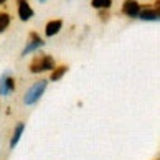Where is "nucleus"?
<instances>
[{
    "label": "nucleus",
    "instance_id": "f257e3e1",
    "mask_svg": "<svg viewBox=\"0 0 160 160\" xmlns=\"http://www.w3.org/2000/svg\"><path fill=\"white\" fill-rule=\"evenodd\" d=\"M56 66V61L51 55H45V53H38L33 56V60L30 61V73L32 74H41V73H48Z\"/></svg>",
    "mask_w": 160,
    "mask_h": 160
},
{
    "label": "nucleus",
    "instance_id": "f03ea898",
    "mask_svg": "<svg viewBox=\"0 0 160 160\" xmlns=\"http://www.w3.org/2000/svg\"><path fill=\"white\" fill-rule=\"evenodd\" d=\"M46 88H48V79L35 81L33 84L28 88V91L25 92V96H23V102H25L27 106L37 104L38 101L43 98V94H45V91H46Z\"/></svg>",
    "mask_w": 160,
    "mask_h": 160
},
{
    "label": "nucleus",
    "instance_id": "7ed1b4c3",
    "mask_svg": "<svg viewBox=\"0 0 160 160\" xmlns=\"http://www.w3.org/2000/svg\"><path fill=\"white\" fill-rule=\"evenodd\" d=\"M43 46H45V40L41 38L37 32H30L25 48L22 50V56H27V55H30V53H38V50H41Z\"/></svg>",
    "mask_w": 160,
    "mask_h": 160
},
{
    "label": "nucleus",
    "instance_id": "20e7f679",
    "mask_svg": "<svg viewBox=\"0 0 160 160\" xmlns=\"http://www.w3.org/2000/svg\"><path fill=\"white\" fill-rule=\"evenodd\" d=\"M15 78L13 74L10 73V71H3L2 74H0V96H10L12 92L15 91Z\"/></svg>",
    "mask_w": 160,
    "mask_h": 160
},
{
    "label": "nucleus",
    "instance_id": "39448f33",
    "mask_svg": "<svg viewBox=\"0 0 160 160\" xmlns=\"http://www.w3.org/2000/svg\"><path fill=\"white\" fill-rule=\"evenodd\" d=\"M142 5L139 0H124L122 2V13L129 18H139Z\"/></svg>",
    "mask_w": 160,
    "mask_h": 160
},
{
    "label": "nucleus",
    "instance_id": "423d86ee",
    "mask_svg": "<svg viewBox=\"0 0 160 160\" xmlns=\"http://www.w3.org/2000/svg\"><path fill=\"white\" fill-rule=\"evenodd\" d=\"M17 12H18V18L22 22H28L33 18L35 12L28 0H17Z\"/></svg>",
    "mask_w": 160,
    "mask_h": 160
},
{
    "label": "nucleus",
    "instance_id": "0eeeda50",
    "mask_svg": "<svg viewBox=\"0 0 160 160\" xmlns=\"http://www.w3.org/2000/svg\"><path fill=\"white\" fill-rule=\"evenodd\" d=\"M160 18V8L155 7H142L139 13V20L142 22H158Z\"/></svg>",
    "mask_w": 160,
    "mask_h": 160
},
{
    "label": "nucleus",
    "instance_id": "6e6552de",
    "mask_svg": "<svg viewBox=\"0 0 160 160\" xmlns=\"http://www.w3.org/2000/svg\"><path fill=\"white\" fill-rule=\"evenodd\" d=\"M61 28H63V20L61 18H53L50 22H46V25H45V37H48V38L56 37V35L61 32Z\"/></svg>",
    "mask_w": 160,
    "mask_h": 160
},
{
    "label": "nucleus",
    "instance_id": "1a4fd4ad",
    "mask_svg": "<svg viewBox=\"0 0 160 160\" xmlns=\"http://www.w3.org/2000/svg\"><path fill=\"white\" fill-rule=\"evenodd\" d=\"M25 132V124L20 122V124H17L15 129H13V132H12V139H10V149H15L17 144L20 142L22 139V134Z\"/></svg>",
    "mask_w": 160,
    "mask_h": 160
},
{
    "label": "nucleus",
    "instance_id": "9d476101",
    "mask_svg": "<svg viewBox=\"0 0 160 160\" xmlns=\"http://www.w3.org/2000/svg\"><path fill=\"white\" fill-rule=\"evenodd\" d=\"M68 66H66V64H60V66H55V68H53L51 71H50V79L48 81H51V82H56V81H60L61 78H63V76L64 74H66L68 73Z\"/></svg>",
    "mask_w": 160,
    "mask_h": 160
},
{
    "label": "nucleus",
    "instance_id": "9b49d317",
    "mask_svg": "<svg viewBox=\"0 0 160 160\" xmlns=\"http://www.w3.org/2000/svg\"><path fill=\"white\" fill-rule=\"evenodd\" d=\"M114 0H91V7L96 10H109Z\"/></svg>",
    "mask_w": 160,
    "mask_h": 160
},
{
    "label": "nucleus",
    "instance_id": "f8f14e48",
    "mask_svg": "<svg viewBox=\"0 0 160 160\" xmlns=\"http://www.w3.org/2000/svg\"><path fill=\"white\" fill-rule=\"evenodd\" d=\"M12 23V17L7 13V12H0V33H3Z\"/></svg>",
    "mask_w": 160,
    "mask_h": 160
},
{
    "label": "nucleus",
    "instance_id": "ddd939ff",
    "mask_svg": "<svg viewBox=\"0 0 160 160\" xmlns=\"http://www.w3.org/2000/svg\"><path fill=\"white\" fill-rule=\"evenodd\" d=\"M99 12V20H102V22H108L109 20V10H98Z\"/></svg>",
    "mask_w": 160,
    "mask_h": 160
},
{
    "label": "nucleus",
    "instance_id": "4468645a",
    "mask_svg": "<svg viewBox=\"0 0 160 160\" xmlns=\"http://www.w3.org/2000/svg\"><path fill=\"white\" fill-rule=\"evenodd\" d=\"M5 2H7V0H0V5H5Z\"/></svg>",
    "mask_w": 160,
    "mask_h": 160
},
{
    "label": "nucleus",
    "instance_id": "2eb2a0df",
    "mask_svg": "<svg viewBox=\"0 0 160 160\" xmlns=\"http://www.w3.org/2000/svg\"><path fill=\"white\" fill-rule=\"evenodd\" d=\"M38 2H40V3H45V2H48V0H38Z\"/></svg>",
    "mask_w": 160,
    "mask_h": 160
},
{
    "label": "nucleus",
    "instance_id": "dca6fc26",
    "mask_svg": "<svg viewBox=\"0 0 160 160\" xmlns=\"http://www.w3.org/2000/svg\"><path fill=\"white\" fill-rule=\"evenodd\" d=\"M157 160H158V158H157Z\"/></svg>",
    "mask_w": 160,
    "mask_h": 160
}]
</instances>
